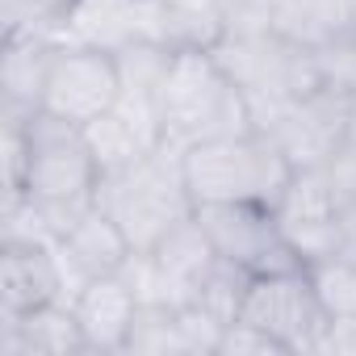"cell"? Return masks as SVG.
<instances>
[{"mask_svg": "<svg viewBox=\"0 0 356 356\" xmlns=\"http://www.w3.org/2000/svg\"><path fill=\"white\" fill-rule=\"evenodd\" d=\"M248 285H252V277H248L243 268H235V264H227V260L218 256V264H214V268H210V277L202 281V289H197L193 306L210 310L218 323H235V318H239V310H243Z\"/></svg>", "mask_w": 356, "mask_h": 356, "instance_id": "21", "label": "cell"}, {"mask_svg": "<svg viewBox=\"0 0 356 356\" xmlns=\"http://www.w3.org/2000/svg\"><path fill=\"white\" fill-rule=\"evenodd\" d=\"M163 97L159 92H143V88H122L118 101L84 126L88 147L97 155L101 172L126 168L151 151L163 147Z\"/></svg>", "mask_w": 356, "mask_h": 356, "instance_id": "12", "label": "cell"}, {"mask_svg": "<svg viewBox=\"0 0 356 356\" xmlns=\"http://www.w3.org/2000/svg\"><path fill=\"white\" fill-rule=\"evenodd\" d=\"M268 26L314 55L356 42V0H264Z\"/></svg>", "mask_w": 356, "mask_h": 356, "instance_id": "17", "label": "cell"}, {"mask_svg": "<svg viewBox=\"0 0 356 356\" xmlns=\"http://www.w3.org/2000/svg\"><path fill=\"white\" fill-rule=\"evenodd\" d=\"M0 356H92L72 302L0 314Z\"/></svg>", "mask_w": 356, "mask_h": 356, "instance_id": "16", "label": "cell"}, {"mask_svg": "<svg viewBox=\"0 0 356 356\" xmlns=\"http://www.w3.org/2000/svg\"><path fill=\"white\" fill-rule=\"evenodd\" d=\"M239 318L268 331L289 356L323 352L327 331H331V318H327V310H323V302L314 293V281H310L306 264L285 268V273L252 277Z\"/></svg>", "mask_w": 356, "mask_h": 356, "instance_id": "7", "label": "cell"}, {"mask_svg": "<svg viewBox=\"0 0 356 356\" xmlns=\"http://www.w3.org/2000/svg\"><path fill=\"white\" fill-rule=\"evenodd\" d=\"M197 222L210 239V248L243 268L248 277H264V273H285L298 268L302 256L289 248L277 210L264 202H214V206H197Z\"/></svg>", "mask_w": 356, "mask_h": 356, "instance_id": "8", "label": "cell"}, {"mask_svg": "<svg viewBox=\"0 0 356 356\" xmlns=\"http://www.w3.org/2000/svg\"><path fill=\"white\" fill-rule=\"evenodd\" d=\"M310 281H314V293L327 310L331 323H348L356 318V260H343V256H331V260H314L306 264Z\"/></svg>", "mask_w": 356, "mask_h": 356, "instance_id": "20", "label": "cell"}, {"mask_svg": "<svg viewBox=\"0 0 356 356\" xmlns=\"http://www.w3.org/2000/svg\"><path fill=\"white\" fill-rule=\"evenodd\" d=\"M327 181H331L339 206H356V138H348L339 147V155L327 163Z\"/></svg>", "mask_w": 356, "mask_h": 356, "instance_id": "24", "label": "cell"}, {"mask_svg": "<svg viewBox=\"0 0 356 356\" xmlns=\"http://www.w3.org/2000/svg\"><path fill=\"white\" fill-rule=\"evenodd\" d=\"M214 59L227 67V76L248 97L252 122L268 105H281L289 97H302V92H310V88H318L327 80L323 55L298 47L293 38H285L268 22L264 26H239V30H231L214 47Z\"/></svg>", "mask_w": 356, "mask_h": 356, "instance_id": "5", "label": "cell"}, {"mask_svg": "<svg viewBox=\"0 0 356 356\" xmlns=\"http://www.w3.org/2000/svg\"><path fill=\"white\" fill-rule=\"evenodd\" d=\"M26 143H30V159H26L22 197H34L51 214L63 239V231L97 202V181H101L97 155L88 147L84 126L51 113H34L26 122Z\"/></svg>", "mask_w": 356, "mask_h": 356, "instance_id": "3", "label": "cell"}, {"mask_svg": "<svg viewBox=\"0 0 356 356\" xmlns=\"http://www.w3.org/2000/svg\"><path fill=\"white\" fill-rule=\"evenodd\" d=\"M277 222L289 239V248L302 256V264L331 260L339 248V202L327 181V168H298L289 185L273 202Z\"/></svg>", "mask_w": 356, "mask_h": 356, "instance_id": "10", "label": "cell"}, {"mask_svg": "<svg viewBox=\"0 0 356 356\" xmlns=\"http://www.w3.org/2000/svg\"><path fill=\"white\" fill-rule=\"evenodd\" d=\"M335 256L356 260V206H339V248Z\"/></svg>", "mask_w": 356, "mask_h": 356, "instance_id": "27", "label": "cell"}, {"mask_svg": "<svg viewBox=\"0 0 356 356\" xmlns=\"http://www.w3.org/2000/svg\"><path fill=\"white\" fill-rule=\"evenodd\" d=\"M181 159H185V181H189V193L197 206H214V202L273 206L293 176V163L260 130L197 143Z\"/></svg>", "mask_w": 356, "mask_h": 356, "instance_id": "4", "label": "cell"}, {"mask_svg": "<svg viewBox=\"0 0 356 356\" xmlns=\"http://www.w3.org/2000/svg\"><path fill=\"white\" fill-rule=\"evenodd\" d=\"M97 206L122 227L134 252H151L172 227L197 214V202L185 181V159L172 147H159L126 168L101 172Z\"/></svg>", "mask_w": 356, "mask_h": 356, "instance_id": "1", "label": "cell"}, {"mask_svg": "<svg viewBox=\"0 0 356 356\" xmlns=\"http://www.w3.org/2000/svg\"><path fill=\"white\" fill-rule=\"evenodd\" d=\"M218 356H289V352H285L268 331H260V327L235 318V323H227V331H222Z\"/></svg>", "mask_w": 356, "mask_h": 356, "instance_id": "23", "label": "cell"}, {"mask_svg": "<svg viewBox=\"0 0 356 356\" xmlns=\"http://www.w3.org/2000/svg\"><path fill=\"white\" fill-rule=\"evenodd\" d=\"M323 352H348V356H356V318H348V323H331Z\"/></svg>", "mask_w": 356, "mask_h": 356, "instance_id": "26", "label": "cell"}, {"mask_svg": "<svg viewBox=\"0 0 356 356\" xmlns=\"http://www.w3.org/2000/svg\"><path fill=\"white\" fill-rule=\"evenodd\" d=\"M55 256H59L63 285H67V302H72L92 277L122 273L126 260L134 256V248H130V239L122 235V227L92 202V206L63 231V239L55 243Z\"/></svg>", "mask_w": 356, "mask_h": 356, "instance_id": "13", "label": "cell"}, {"mask_svg": "<svg viewBox=\"0 0 356 356\" xmlns=\"http://www.w3.org/2000/svg\"><path fill=\"white\" fill-rule=\"evenodd\" d=\"M163 147L189 151L210 138L256 130L252 105L214 51H176L163 80Z\"/></svg>", "mask_w": 356, "mask_h": 356, "instance_id": "2", "label": "cell"}, {"mask_svg": "<svg viewBox=\"0 0 356 356\" xmlns=\"http://www.w3.org/2000/svg\"><path fill=\"white\" fill-rule=\"evenodd\" d=\"M118 92H122V80H118V59L113 55L59 42L51 76H47L42 113L88 126L118 101Z\"/></svg>", "mask_w": 356, "mask_h": 356, "instance_id": "9", "label": "cell"}, {"mask_svg": "<svg viewBox=\"0 0 356 356\" xmlns=\"http://www.w3.org/2000/svg\"><path fill=\"white\" fill-rule=\"evenodd\" d=\"M63 47L122 55L143 42H168L155 0H76L59 26Z\"/></svg>", "mask_w": 356, "mask_h": 356, "instance_id": "11", "label": "cell"}, {"mask_svg": "<svg viewBox=\"0 0 356 356\" xmlns=\"http://www.w3.org/2000/svg\"><path fill=\"white\" fill-rule=\"evenodd\" d=\"M76 0H0L5 34H47L59 42V26Z\"/></svg>", "mask_w": 356, "mask_h": 356, "instance_id": "22", "label": "cell"}, {"mask_svg": "<svg viewBox=\"0 0 356 356\" xmlns=\"http://www.w3.org/2000/svg\"><path fill=\"white\" fill-rule=\"evenodd\" d=\"M126 352L130 356H189L185 331H181V310L176 306H138Z\"/></svg>", "mask_w": 356, "mask_h": 356, "instance_id": "19", "label": "cell"}, {"mask_svg": "<svg viewBox=\"0 0 356 356\" xmlns=\"http://www.w3.org/2000/svg\"><path fill=\"white\" fill-rule=\"evenodd\" d=\"M138 293L126 281V273H109V277H92L76 298L72 310L80 318V331L88 339L92 356H118L130 343L134 318H138Z\"/></svg>", "mask_w": 356, "mask_h": 356, "instance_id": "14", "label": "cell"}, {"mask_svg": "<svg viewBox=\"0 0 356 356\" xmlns=\"http://www.w3.org/2000/svg\"><path fill=\"white\" fill-rule=\"evenodd\" d=\"M352 113L356 101L335 80H323L318 88L256 113V130L273 138V147L293 163V172L327 168L352 134Z\"/></svg>", "mask_w": 356, "mask_h": 356, "instance_id": "6", "label": "cell"}, {"mask_svg": "<svg viewBox=\"0 0 356 356\" xmlns=\"http://www.w3.org/2000/svg\"><path fill=\"white\" fill-rule=\"evenodd\" d=\"M323 63H327V80H335V84L356 101V42H352V47H343V51L323 55Z\"/></svg>", "mask_w": 356, "mask_h": 356, "instance_id": "25", "label": "cell"}, {"mask_svg": "<svg viewBox=\"0 0 356 356\" xmlns=\"http://www.w3.org/2000/svg\"><path fill=\"white\" fill-rule=\"evenodd\" d=\"M47 302H67L55 243H0V314H26Z\"/></svg>", "mask_w": 356, "mask_h": 356, "instance_id": "15", "label": "cell"}, {"mask_svg": "<svg viewBox=\"0 0 356 356\" xmlns=\"http://www.w3.org/2000/svg\"><path fill=\"white\" fill-rule=\"evenodd\" d=\"M55 51L59 42L47 34H5L0 42V113H42Z\"/></svg>", "mask_w": 356, "mask_h": 356, "instance_id": "18", "label": "cell"}]
</instances>
